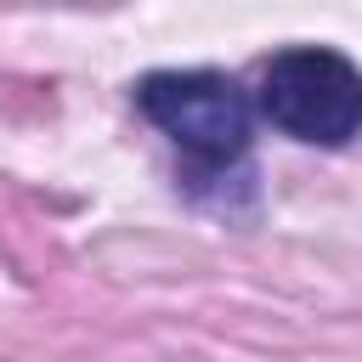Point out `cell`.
<instances>
[{
  "label": "cell",
  "instance_id": "obj_1",
  "mask_svg": "<svg viewBox=\"0 0 362 362\" xmlns=\"http://www.w3.org/2000/svg\"><path fill=\"white\" fill-rule=\"evenodd\" d=\"M255 107L305 147H345L362 136V68L334 45H288L260 68Z\"/></svg>",
  "mask_w": 362,
  "mask_h": 362
},
{
  "label": "cell",
  "instance_id": "obj_2",
  "mask_svg": "<svg viewBox=\"0 0 362 362\" xmlns=\"http://www.w3.org/2000/svg\"><path fill=\"white\" fill-rule=\"evenodd\" d=\"M136 107L198 164H243L255 107L238 90V79L215 68H158L136 85Z\"/></svg>",
  "mask_w": 362,
  "mask_h": 362
}]
</instances>
